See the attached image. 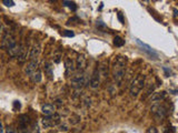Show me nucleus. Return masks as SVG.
Returning a JSON list of instances; mask_svg holds the SVG:
<instances>
[{
	"label": "nucleus",
	"mask_w": 178,
	"mask_h": 133,
	"mask_svg": "<svg viewBox=\"0 0 178 133\" xmlns=\"http://www.w3.org/2000/svg\"><path fill=\"white\" fill-rule=\"evenodd\" d=\"M126 63H127V59H126V57H122V55H118L114 62V66H112V77H114V80L118 84H120L124 81V79H125Z\"/></svg>",
	"instance_id": "f257e3e1"
},
{
	"label": "nucleus",
	"mask_w": 178,
	"mask_h": 133,
	"mask_svg": "<svg viewBox=\"0 0 178 133\" xmlns=\"http://www.w3.org/2000/svg\"><path fill=\"white\" fill-rule=\"evenodd\" d=\"M145 86V75H139L138 77H136L131 81L130 87H129V93H130L131 97H137L140 91L142 90Z\"/></svg>",
	"instance_id": "f03ea898"
},
{
	"label": "nucleus",
	"mask_w": 178,
	"mask_h": 133,
	"mask_svg": "<svg viewBox=\"0 0 178 133\" xmlns=\"http://www.w3.org/2000/svg\"><path fill=\"white\" fill-rule=\"evenodd\" d=\"M151 114H153L156 121H161L168 114V109L164 103L158 102L151 107Z\"/></svg>",
	"instance_id": "7ed1b4c3"
},
{
	"label": "nucleus",
	"mask_w": 178,
	"mask_h": 133,
	"mask_svg": "<svg viewBox=\"0 0 178 133\" xmlns=\"http://www.w3.org/2000/svg\"><path fill=\"white\" fill-rule=\"evenodd\" d=\"M60 122H61L60 115L57 113H53V115L44 116V119L41 120V124L44 129H48V127H57V125L60 124Z\"/></svg>",
	"instance_id": "20e7f679"
},
{
	"label": "nucleus",
	"mask_w": 178,
	"mask_h": 133,
	"mask_svg": "<svg viewBox=\"0 0 178 133\" xmlns=\"http://www.w3.org/2000/svg\"><path fill=\"white\" fill-rule=\"evenodd\" d=\"M136 40V43L139 46V48H140V50H142V52L146 53V54L149 57L150 59H154V60H156V59H158V52L157 51H155V50L153 49V48L150 47V46H148V44L144 43V42H142L139 39H135Z\"/></svg>",
	"instance_id": "39448f33"
},
{
	"label": "nucleus",
	"mask_w": 178,
	"mask_h": 133,
	"mask_svg": "<svg viewBox=\"0 0 178 133\" xmlns=\"http://www.w3.org/2000/svg\"><path fill=\"white\" fill-rule=\"evenodd\" d=\"M86 82H87L86 75H83V72L74 75L71 77V86L75 89H78V90L83 89L85 87V84H86Z\"/></svg>",
	"instance_id": "423d86ee"
},
{
	"label": "nucleus",
	"mask_w": 178,
	"mask_h": 133,
	"mask_svg": "<svg viewBox=\"0 0 178 133\" xmlns=\"http://www.w3.org/2000/svg\"><path fill=\"white\" fill-rule=\"evenodd\" d=\"M16 40H15V38L12 36H11L9 32H6L5 36H3L2 38V42H1V46H2L3 48H6V49L8 50L10 49L11 47H14L15 44H16Z\"/></svg>",
	"instance_id": "0eeeda50"
},
{
	"label": "nucleus",
	"mask_w": 178,
	"mask_h": 133,
	"mask_svg": "<svg viewBox=\"0 0 178 133\" xmlns=\"http://www.w3.org/2000/svg\"><path fill=\"white\" fill-rule=\"evenodd\" d=\"M39 69V63L37 60H30L27 63V66H25V73L26 75L30 77L33 72H36Z\"/></svg>",
	"instance_id": "6e6552de"
},
{
	"label": "nucleus",
	"mask_w": 178,
	"mask_h": 133,
	"mask_svg": "<svg viewBox=\"0 0 178 133\" xmlns=\"http://www.w3.org/2000/svg\"><path fill=\"white\" fill-rule=\"evenodd\" d=\"M40 53H41V46L39 43H35L32 47H31L28 55H29V59H30V60H37V58L40 55Z\"/></svg>",
	"instance_id": "1a4fd4ad"
},
{
	"label": "nucleus",
	"mask_w": 178,
	"mask_h": 133,
	"mask_svg": "<svg viewBox=\"0 0 178 133\" xmlns=\"http://www.w3.org/2000/svg\"><path fill=\"white\" fill-rule=\"evenodd\" d=\"M89 84L92 89H97L100 84V78H99V71L98 69H96L94 72H92V75L89 80Z\"/></svg>",
	"instance_id": "9d476101"
},
{
	"label": "nucleus",
	"mask_w": 178,
	"mask_h": 133,
	"mask_svg": "<svg viewBox=\"0 0 178 133\" xmlns=\"http://www.w3.org/2000/svg\"><path fill=\"white\" fill-rule=\"evenodd\" d=\"M41 112L44 114V116L53 115V113H56L55 104H51V103H44V104L41 107Z\"/></svg>",
	"instance_id": "9b49d317"
},
{
	"label": "nucleus",
	"mask_w": 178,
	"mask_h": 133,
	"mask_svg": "<svg viewBox=\"0 0 178 133\" xmlns=\"http://www.w3.org/2000/svg\"><path fill=\"white\" fill-rule=\"evenodd\" d=\"M167 97V92L166 91H160V92H155V93L150 97V100L153 102H161L164 101Z\"/></svg>",
	"instance_id": "f8f14e48"
},
{
	"label": "nucleus",
	"mask_w": 178,
	"mask_h": 133,
	"mask_svg": "<svg viewBox=\"0 0 178 133\" xmlns=\"http://www.w3.org/2000/svg\"><path fill=\"white\" fill-rule=\"evenodd\" d=\"M86 66H87L86 58H85L83 55H79V57L77 58V63H76V68H75V69L79 70V71H83V70H85Z\"/></svg>",
	"instance_id": "ddd939ff"
},
{
	"label": "nucleus",
	"mask_w": 178,
	"mask_h": 133,
	"mask_svg": "<svg viewBox=\"0 0 178 133\" xmlns=\"http://www.w3.org/2000/svg\"><path fill=\"white\" fill-rule=\"evenodd\" d=\"M65 66H66V75L69 77V75H71L72 72L75 71V63H74V61L71 59H66Z\"/></svg>",
	"instance_id": "4468645a"
},
{
	"label": "nucleus",
	"mask_w": 178,
	"mask_h": 133,
	"mask_svg": "<svg viewBox=\"0 0 178 133\" xmlns=\"http://www.w3.org/2000/svg\"><path fill=\"white\" fill-rule=\"evenodd\" d=\"M20 49H21V46L18 43H16L14 47H11L10 49H8V54L10 57H18L20 52Z\"/></svg>",
	"instance_id": "2eb2a0df"
},
{
	"label": "nucleus",
	"mask_w": 178,
	"mask_h": 133,
	"mask_svg": "<svg viewBox=\"0 0 178 133\" xmlns=\"http://www.w3.org/2000/svg\"><path fill=\"white\" fill-rule=\"evenodd\" d=\"M41 79H42V75H41V71L39 69L30 75V80L32 81L33 83H39L41 81Z\"/></svg>",
	"instance_id": "dca6fc26"
},
{
	"label": "nucleus",
	"mask_w": 178,
	"mask_h": 133,
	"mask_svg": "<svg viewBox=\"0 0 178 133\" xmlns=\"http://www.w3.org/2000/svg\"><path fill=\"white\" fill-rule=\"evenodd\" d=\"M27 57H28V52H27V49L25 47H22L21 46V49H20V52L18 54V61H19L20 63L22 62H25L27 60Z\"/></svg>",
	"instance_id": "f3484780"
},
{
	"label": "nucleus",
	"mask_w": 178,
	"mask_h": 133,
	"mask_svg": "<svg viewBox=\"0 0 178 133\" xmlns=\"http://www.w3.org/2000/svg\"><path fill=\"white\" fill-rule=\"evenodd\" d=\"M125 39H122L121 37H119V36H117V37H115V39H114V44L116 46V47H118V48H120V47H122L124 44H125Z\"/></svg>",
	"instance_id": "a211bd4d"
},
{
	"label": "nucleus",
	"mask_w": 178,
	"mask_h": 133,
	"mask_svg": "<svg viewBox=\"0 0 178 133\" xmlns=\"http://www.w3.org/2000/svg\"><path fill=\"white\" fill-rule=\"evenodd\" d=\"M62 6L68 7L72 11H76V9H77V6H76V3L74 1H67V0H65V1H62Z\"/></svg>",
	"instance_id": "6ab92c4d"
},
{
	"label": "nucleus",
	"mask_w": 178,
	"mask_h": 133,
	"mask_svg": "<svg viewBox=\"0 0 178 133\" xmlns=\"http://www.w3.org/2000/svg\"><path fill=\"white\" fill-rule=\"evenodd\" d=\"M44 72H46V73H47L48 75H49V77H51V75H53V68H51V64L49 63V62H47V63L44 64Z\"/></svg>",
	"instance_id": "aec40b11"
},
{
	"label": "nucleus",
	"mask_w": 178,
	"mask_h": 133,
	"mask_svg": "<svg viewBox=\"0 0 178 133\" xmlns=\"http://www.w3.org/2000/svg\"><path fill=\"white\" fill-rule=\"evenodd\" d=\"M2 3L5 6H7V7H14L15 6V2L14 1H11V0H3Z\"/></svg>",
	"instance_id": "412c9836"
},
{
	"label": "nucleus",
	"mask_w": 178,
	"mask_h": 133,
	"mask_svg": "<svg viewBox=\"0 0 178 133\" xmlns=\"http://www.w3.org/2000/svg\"><path fill=\"white\" fill-rule=\"evenodd\" d=\"M62 36H66V37H74V36H75V33L72 32V31H70V30H65L64 32H62Z\"/></svg>",
	"instance_id": "4be33fe9"
},
{
	"label": "nucleus",
	"mask_w": 178,
	"mask_h": 133,
	"mask_svg": "<svg viewBox=\"0 0 178 133\" xmlns=\"http://www.w3.org/2000/svg\"><path fill=\"white\" fill-rule=\"evenodd\" d=\"M5 133H17L16 130H15L14 127H7L5 129Z\"/></svg>",
	"instance_id": "5701e85b"
},
{
	"label": "nucleus",
	"mask_w": 178,
	"mask_h": 133,
	"mask_svg": "<svg viewBox=\"0 0 178 133\" xmlns=\"http://www.w3.org/2000/svg\"><path fill=\"white\" fill-rule=\"evenodd\" d=\"M146 133H158V130H157L155 127H148V130Z\"/></svg>",
	"instance_id": "b1692460"
},
{
	"label": "nucleus",
	"mask_w": 178,
	"mask_h": 133,
	"mask_svg": "<svg viewBox=\"0 0 178 133\" xmlns=\"http://www.w3.org/2000/svg\"><path fill=\"white\" fill-rule=\"evenodd\" d=\"M59 131H60V132H66V131H68V127H67L66 124L59 125Z\"/></svg>",
	"instance_id": "393cba45"
},
{
	"label": "nucleus",
	"mask_w": 178,
	"mask_h": 133,
	"mask_svg": "<svg viewBox=\"0 0 178 133\" xmlns=\"http://www.w3.org/2000/svg\"><path fill=\"white\" fill-rule=\"evenodd\" d=\"M0 133H5V127H3V124L1 120H0Z\"/></svg>",
	"instance_id": "a878e982"
},
{
	"label": "nucleus",
	"mask_w": 178,
	"mask_h": 133,
	"mask_svg": "<svg viewBox=\"0 0 178 133\" xmlns=\"http://www.w3.org/2000/svg\"><path fill=\"white\" fill-rule=\"evenodd\" d=\"M118 18H119L120 22H121V23H124V19H122V16H121V14H118Z\"/></svg>",
	"instance_id": "bb28decb"
},
{
	"label": "nucleus",
	"mask_w": 178,
	"mask_h": 133,
	"mask_svg": "<svg viewBox=\"0 0 178 133\" xmlns=\"http://www.w3.org/2000/svg\"><path fill=\"white\" fill-rule=\"evenodd\" d=\"M174 18H175V19H177V9H174Z\"/></svg>",
	"instance_id": "cd10ccee"
},
{
	"label": "nucleus",
	"mask_w": 178,
	"mask_h": 133,
	"mask_svg": "<svg viewBox=\"0 0 178 133\" xmlns=\"http://www.w3.org/2000/svg\"><path fill=\"white\" fill-rule=\"evenodd\" d=\"M1 31H2V23L0 22V34H1Z\"/></svg>",
	"instance_id": "c85d7f7f"
},
{
	"label": "nucleus",
	"mask_w": 178,
	"mask_h": 133,
	"mask_svg": "<svg viewBox=\"0 0 178 133\" xmlns=\"http://www.w3.org/2000/svg\"><path fill=\"white\" fill-rule=\"evenodd\" d=\"M50 133H55V132H50Z\"/></svg>",
	"instance_id": "c756f323"
}]
</instances>
